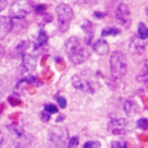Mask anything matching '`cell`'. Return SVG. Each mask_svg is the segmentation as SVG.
<instances>
[{
	"mask_svg": "<svg viewBox=\"0 0 148 148\" xmlns=\"http://www.w3.org/2000/svg\"><path fill=\"white\" fill-rule=\"evenodd\" d=\"M99 147H101V143H99L98 141L92 140V141H87V142H84L82 148H99Z\"/></svg>",
	"mask_w": 148,
	"mask_h": 148,
	"instance_id": "cell-19",
	"label": "cell"
},
{
	"mask_svg": "<svg viewBox=\"0 0 148 148\" xmlns=\"http://www.w3.org/2000/svg\"><path fill=\"white\" fill-rule=\"evenodd\" d=\"M95 15L96 16H104V13H102V14L101 13H95Z\"/></svg>",
	"mask_w": 148,
	"mask_h": 148,
	"instance_id": "cell-29",
	"label": "cell"
},
{
	"mask_svg": "<svg viewBox=\"0 0 148 148\" xmlns=\"http://www.w3.org/2000/svg\"><path fill=\"white\" fill-rule=\"evenodd\" d=\"M46 42H47V35L44 30H40L36 40V46H43L44 44H46Z\"/></svg>",
	"mask_w": 148,
	"mask_h": 148,
	"instance_id": "cell-15",
	"label": "cell"
},
{
	"mask_svg": "<svg viewBox=\"0 0 148 148\" xmlns=\"http://www.w3.org/2000/svg\"><path fill=\"white\" fill-rule=\"evenodd\" d=\"M118 34H120V29L114 28V27L113 28H105V29L102 30V36L103 37H105V36H116Z\"/></svg>",
	"mask_w": 148,
	"mask_h": 148,
	"instance_id": "cell-16",
	"label": "cell"
},
{
	"mask_svg": "<svg viewBox=\"0 0 148 148\" xmlns=\"http://www.w3.org/2000/svg\"><path fill=\"white\" fill-rule=\"evenodd\" d=\"M127 126H128V121L126 119L117 118V119H111L109 121L108 128L113 134H125L127 133Z\"/></svg>",
	"mask_w": 148,
	"mask_h": 148,
	"instance_id": "cell-8",
	"label": "cell"
},
{
	"mask_svg": "<svg viewBox=\"0 0 148 148\" xmlns=\"http://www.w3.org/2000/svg\"><path fill=\"white\" fill-rule=\"evenodd\" d=\"M12 30V18L8 16H0V40L3 39Z\"/></svg>",
	"mask_w": 148,
	"mask_h": 148,
	"instance_id": "cell-9",
	"label": "cell"
},
{
	"mask_svg": "<svg viewBox=\"0 0 148 148\" xmlns=\"http://www.w3.org/2000/svg\"><path fill=\"white\" fill-rule=\"evenodd\" d=\"M7 6H8L7 0H0V12H2Z\"/></svg>",
	"mask_w": 148,
	"mask_h": 148,
	"instance_id": "cell-26",
	"label": "cell"
},
{
	"mask_svg": "<svg viewBox=\"0 0 148 148\" xmlns=\"http://www.w3.org/2000/svg\"><path fill=\"white\" fill-rule=\"evenodd\" d=\"M2 97V87H1V83H0V99Z\"/></svg>",
	"mask_w": 148,
	"mask_h": 148,
	"instance_id": "cell-28",
	"label": "cell"
},
{
	"mask_svg": "<svg viewBox=\"0 0 148 148\" xmlns=\"http://www.w3.org/2000/svg\"><path fill=\"white\" fill-rule=\"evenodd\" d=\"M82 29H83V31L86 32V42H87V44H90V39H91L92 36H94L92 24H91L89 21H86V22L82 24Z\"/></svg>",
	"mask_w": 148,
	"mask_h": 148,
	"instance_id": "cell-13",
	"label": "cell"
},
{
	"mask_svg": "<svg viewBox=\"0 0 148 148\" xmlns=\"http://www.w3.org/2000/svg\"><path fill=\"white\" fill-rule=\"evenodd\" d=\"M138 35H139V38L143 40H146L148 37V28L143 22H140L138 24Z\"/></svg>",
	"mask_w": 148,
	"mask_h": 148,
	"instance_id": "cell-14",
	"label": "cell"
},
{
	"mask_svg": "<svg viewBox=\"0 0 148 148\" xmlns=\"http://www.w3.org/2000/svg\"><path fill=\"white\" fill-rule=\"evenodd\" d=\"M35 8V12L37 13V14H44L45 12H46V6L45 5H37L36 7H34Z\"/></svg>",
	"mask_w": 148,
	"mask_h": 148,
	"instance_id": "cell-24",
	"label": "cell"
},
{
	"mask_svg": "<svg viewBox=\"0 0 148 148\" xmlns=\"http://www.w3.org/2000/svg\"><path fill=\"white\" fill-rule=\"evenodd\" d=\"M57 18H58V27L61 32H66L72 23V20L74 17V12L72 7L67 3H60L56 8Z\"/></svg>",
	"mask_w": 148,
	"mask_h": 148,
	"instance_id": "cell-3",
	"label": "cell"
},
{
	"mask_svg": "<svg viewBox=\"0 0 148 148\" xmlns=\"http://www.w3.org/2000/svg\"><path fill=\"white\" fill-rule=\"evenodd\" d=\"M72 84L75 89L83 92H88V94H94L99 88V84L97 81L91 80L87 76H81V75H75L72 79Z\"/></svg>",
	"mask_w": 148,
	"mask_h": 148,
	"instance_id": "cell-5",
	"label": "cell"
},
{
	"mask_svg": "<svg viewBox=\"0 0 148 148\" xmlns=\"http://www.w3.org/2000/svg\"><path fill=\"white\" fill-rule=\"evenodd\" d=\"M22 65L27 72H32L36 68L37 60L32 54H29L25 52L22 54Z\"/></svg>",
	"mask_w": 148,
	"mask_h": 148,
	"instance_id": "cell-11",
	"label": "cell"
},
{
	"mask_svg": "<svg viewBox=\"0 0 148 148\" xmlns=\"http://www.w3.org/2000/svg\"><path fill=\"white\" fill-rule=\"evenodd\" d=\"M28 47H29V42L22 40V42H20V43L16 45V51H17L18 53L23 54V53H25V51L28 50Z\"/></svg>",
	"mask_w": 148,
	"mask_h": 148,
	"instance_id": "cell-17",
	"label": "cell"
},
{
	"mask_svg": "<svg viewBox=\"0 0 148 148\" xmlns=\"http://www.w3.org/2000/svg\"><path fill=\"white\" fill-rule=\"evenodd\" d=\"M111 148H128V147H127V145L125 142L113 141V142H111Z\"/></svg>",
	"mask_w": 148,
	"mask_h": 148,
	"instance_id": "cell-23",
	"label": "cell"
},
{
	"mask_svg": "<svg viewBox=\"0 0 148 148\" xmlns=\"http://www.w3.org/2000/svg\"><path fill=\"white\" fill-rule=\"evenodd\" d=\"M34 2L31 0H15L9 7L10 18H24L34 10Z\"/></svg>",
	"mask_w": 148,
	"mask_h": 148,
	"instance_id": "cell-4",
	"label": "cell"
},
{
	"mask_svg": "<svg viewBox=\"0 0 148 148\" xmlns=\"http://www.w3.org/2000/svg\"><path fill=\"white\" fill-rule=\"evenodd\" d=\"M44 109H45V111L49 112L50 114H52V113H58V108H57L56 105H53V104H46V105H44Z\"/></svg>",
	"mask_w": 148,
	"mask_h": 148,
	"instance_id": "cell-20",
	"label": "cell"
},
{
	"mask_svg": "<svg viewBox=\"0 0 148 148\" xmlns=\"http://www.w3.org/2000/svg\"><path fill=\"white\" fill-rule=\"evenodd\" d=\"M50 113L49 112H46V111H43V112H40V119H42V121L43 123H47L49 120H50Z\"/></svg>",
	"mask_w": 148,
	"mask_h": 148,
	"instance_id": "cell-25",
	"label": "cell"
},
{
	"mask_svg": "<svg viewBox=\"0 0 148 148\" xmlns=\"http://www.w3.org/2000/svg\"><path fill=\"white\" fill-rule=\"evenodd\" d=\"M56 99H57V102H58V105H59L61 109H65V108H66L67 102H66V98H65V97H62V96H57Z\"/></svg>",
	"mask_w": 148,
	"mask_h": 148,
	"instance_id": "cell-22",
	"label": "cell"
},
{
	"mask_svg": "<svg viewBox=\"0 0 148 148\" xmlns=\"http://www.w3.org/2000/svg\"><path fill=\"white\" fill-rule=\"evenodd\" d=\"M49 139L56 148H64L68 141V132L62 126H52L49 130Z\"/></svg>",
	"mask_w": 148,
	"mask_h": 148,
	"instance_id": "cell-6",
	"label": "cell"
},
{
	"mask_svg": "<svg viewBox=\"0 0 148 148\" xmlns=\"http://www.w3.org/2000/svg\"><path fill=\"white\" fill-rule=\"evenodd\" d=\"M124 110H125L127 116L132 117L139 111V105L134 101H126L124 104Z\"/></svg>",
	"mask_w": 148,
	"mask_h": 148,
	"instance_id": "cell-12",
	"label": "cell"
},
{
	"mask_svg": "<svg viewBox=\"0 0 148 148\" xmlns=\"http://www.w3.org/2000/svg\"><path fill=\"white\" fill-rule=\"evenodd\" d=\"M110 71L114 79H121L127 72V59L126 56L120 51H114L110 57Z\"/></svg>",
	"mask_w": 148,
	"mask_h": 148,
	"instance_id": "cell-2",
	"label": "cell"
},
{
	"mask_svg": "<svg viewBox=\"0 0 148 148\" xmlns=\"http://www.w3.org/2000/svg\"><path fill=\"white\" fill-rule=\"evenodd\" d=\"M136 125H138V127H139L140 130L146 131V130H147V126H148V119H147V118H140V119L138 120Z\"/></svg>",
	"mask_w": 148,
	"mask_h": 148,
	"instance_id": "cell-18",
	"label": "cell"
},
{
	"mask_svg": "<svg viewBox=\"0 0 148 148\" xmlns=\"http://www.w3.org/2000/svg\"><path fill=\"white\" fill-rule=\"evenodd\" d=\"M116 18L118 22L124 25V27H130L131 25V13L130 8L126 3H119L116 8Z\"/></svg>",
	"mask_w": 148,
	"mask_h": 148,
	"instance_id": "cell-7",
	"label": "cell"
},
{
	"mask_svg": "<svg viewBox=\"0 0 148 148\" xmlns=\"http://www.w3.org/2000/svg\"><path fill=\"white\" fill-rule=\"evenodd\" d=\"M92 50L98 54V56H105L109 53L110 51V46L109 43L105 39H98L92 44Z\"/></svg>",
	"mask_w": 148,
	"mask_h": 148,
	"instance_id": "cell-10",
	"label": "cell"
},
{
	"mask_svg": "<svg viewBox=\"0 0 148 148\" xmlns=\"http://www.w3.org/2000/svg\"><path fill=\"white\" fill-rule=\"evenodd\" d=\"M67 142H68V148H75L79 145V138L77 136H72Z\"/></svg>",
	"mask_w": 148,
	"mask_h": 148,
	"instance_id": "cell-21",
	"label": "cell"
},
{
	"mask_svg": "<svg viewBox=\"0 0 148 148\" xmlns=\"http://www.w3.org/2000/svg\"><path fill=\"white\" fill-rule=\"evenodd\" d=\"M65 51H66L68 59L74 65H80L84 62L89 57V52L87 47L84 46L82 40L75 36H72L66 40Z\"/></svg>",
	"mask_w": 148,
	"mask_h": 148,
	"instance_id": "cell-1",
	"label": "cell"
},
{
	"mask_svg": "<svg viewBox=\"0 0 148 148\" xmlns=\"http://www.w3.org/2000/svg\"><path fill=\"white\" fill-rule=\"evenodd\" d=\"M3 54H5V49L0 45V58H2V56H3Z\"/></svg>",
	"mask_w": 148,
	"mask_h": 148,
	"instance_id": "cell-27",
	"label": "cell"
}]
</instances>
